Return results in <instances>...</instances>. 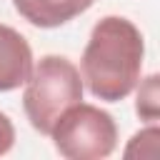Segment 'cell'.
Segmentation results:
<instances>
[{"label":"cell","instance_id":"cell-1","mask_svg":"<svg viewBox=\"0 0 160 160\" xmlns=\"http://www.w3.org/2000/svg\"><path fill=\"white\" fill-rule=\"evenodd\" d=\"M142 60L145 40L140 28L122 15H105L92 25L80 58L82 85L102 102H120L135 90Z\"/></svg>","mask_w":160,"mask_h":160},{"label":"cell","instance_id":"cell-2","mask_svg":"<svg viewBox=\"0 0 160 160\" xmlns=\"http://www.w3.org/2000/svg\"><path fill=\"white\" fill-rule=\"evenodd\" d=\"M22 85L25 118L40 135H50L55 120L70 105L80 102L85 92L78 65L65 55H42L32 62V70Z\"/></svg>","mask_w":160,"mask_h":160},{"label":"cell","instance_id":"cell-3","mask_svg":"<svg viewBox=\"0 0 160 160\" xmlns=\"http://www.w3.org/2000/svg\"><path fill=\"white\" fill-rule=\"evenodd\" d=\"M50 138L68 160H102L118 148V125L108 110L80 100L55 120Z\"/></svg>","mask_w":160,"mask_h":160},{"label":"cell","instance_id":"cell-4","mask_svg":"<svg viewBox=\"0 0 160 160\" xmlns=\"http://www.w3.org/2000/svg\"><path fill=\"white\" fill-rule=\"evenodd\" d=\"M32 70V48L22 32L0 22V92L18 90Z\"/></svg>","mask_w":160,"mask_h":160},{"label":"cell","instance_id":"cell-5","mask_svg":"<svg viewBox=\"0 0 160 160\" xmlns=\"http://www.w3.org/2000/svg\"><path fill=\"white\" fill-rule=\"evenodd\" d=\"M95 0H12V8L22 20L35 28H60L78 15L88 12Z\"/></svg>","mask_w":160,"mask_h":160},{"label":"cell","instance_id":"cell-6","mask_svg":"<svg viewBox=\"0 0 160 160\" xmlns=\"http://www.w3.org/2000/svg\"><path fill=\"white\" fill-rule=\"evenodd\" d=\"M160 78L152 72L142 80H138V100H135V112L145 122H158L160 118V90H158Z\"/></svg>","mask_w":160,"mask_h":160},{"label":"cell","instance_id":"cell-7","mask_svg":"<svg viewBox=\"0 0 160 160\" xmlns=\"http://www.w3.org/2000/svg\"><path fill=\"white\" fill-rule=\"evenodd\" d=\"M158 140H160V130H158V125L155 122H150L148 128H142V130H138L132 138H130V142H128V148H125V158H142V148H148V155L152 158L155 152H158Z\"/></svg>","mask_w":160,"mask_h":160},{"label":"cell","instance_id":"cell-8","mask_svg":"<svg viewBox=\"0 0 160 160\" xmlns=\"http://www.w3.org/2000/svg\"><path fill=\"white\" fill-rule=\"evenodd\" d=\"M12 145H15V125L5 112H0V158L8 155Z\"/></svg>","mask_w":160,"mask_h":160}]
</instances>
